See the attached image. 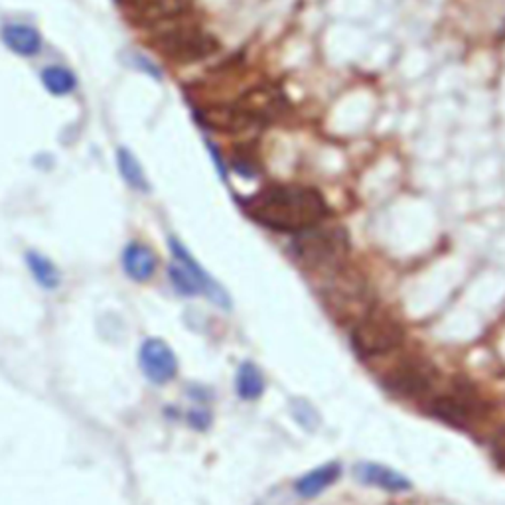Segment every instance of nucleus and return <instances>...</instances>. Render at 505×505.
<instances>
[{
	"label": "nucleus",
	"instance_id": "nucleus-1",
	"mask_svg": "<svg viewBox=\"0 0 505 505\" xmlns=\"http://www.w3.org/2000/svg\"><path fill=\"white\" fill-rule=\"evenodd\" d=\"M249 218L278 233H304L328 218L330 207L316 188L301 184H275L241 200Z\"/></svg>",
	"mask_w": 505,
	"mask_h": 505
},
{
	"label": "nucleus",
	"instance_id": "nucleus-2",
	"mask_svg": "<svg viewBox=\"0 0 505 505\" xmlns=\"http://www.w3.org/2000/svg\"><path fill=\"white\" fill-rule=\"evenodd\" d=\"M155 46L178 66H192L210 60L221 50L220 40L213 34L192 24H172L156 34Z\"/></svg>",
	"mask_w": 505,
	"mask_h": 505
},
{
	"label": "nucleus",
	"instance_id": "nucleus-3",
	"mask_svg": "<svg viewBox=\"0 0 505 505\" xmlns=\"http://www.w3.org/2000/svg\"><path fill=\"white\" fill-rule=\"evenodd\" d=\"M349 251V239L340 228H314L299 233L293 243V252L301 263L309 267L338 265Z\"/></svg>",
	"mask_w": 505,
	"mask_h": 505
},
{
	"label": "nucleus",
	"instance_id": "nucleus-4",
	"mask_svg": "<svg viewBox=\"0 0 505 505\" xmlns=\"http://www.w3.org/2000/svg\"><path fill=\"white\" fill-rule=\"evenodd\" d=\"M405 332L391 316L367 312L351 330V346L362 357L387 356L401 348Z\"/></svg>",
	"mask_w": 505,
	"mask_h": 505
},
{
	"label": "nucleus",
	"instance_id": "nucleus-5",
	"mask_svg": "<svg viewBox=\"0 0 505 505\" xmlns=\"http://www.w3.org/2000/svg\"><path fill=\"white\" fill-rule=\"evenodd\" d=\"M239 109L249 116V121L255 126H263L277 121L285 115L288 107V99L281 87L277 85H255L241 93L236 101Z\"/></svg>",
	"mask_w": 505,
	"mask_h": 505
},
{
	"label": "nucleus",
	"instance_id": "nucleus-6",
	"mask_svg": "<svg viewBox=\"0 0 505 505\" xmlns=\"http://www.w3.org/2000/svg\"><path fill=\"white\" fill-rule=\"evenodd\" d=\"M435 367L422 359H407L393 367L389 373L385 375L383 383L391 393L401 397H417L429 391L432 383H435Z\"/></svg>",
	"mask_w": 505,
	"mask_h": 505
},
{
	"label": "nucleus",
	"instance_id": "nucleus-7",
	"mask_svg": "<svg viewBox=\"0 0 505 505\" xmlns=\"http://www.w3.org/2000/svg\"><path fill=\"white\" fill-rule=\"evenodd\" d=\"M139 365L144 377L155 385H166L178 375V357L164 340L148 338L139 349Z\"/></svg>",
	"mask_w": 505,
	"mask_h": 505
},
{
	"label": "nucleus",
	"instance_id": "nucleus-8",
	"mask_svg": "<svg viewBox=\"0 0 505 505\" xmlns=\"http://www.w3.org/2000/svg\"><path fill=\"white\" fill-rule=\"evenodd\" d=\"M194 11V0H131L129 12L139 26L174 24Z\"/></svg>",
	"mask_w": 505,
	"mask_h": 505
},
{
	"label": "nucleus",
	"instance_id": "nucleus-9",
	"mask_svg": "<svg viewBox=\"0 0 505 505\" xmlns=\"http://www.w3.org/2000/svg\"><path fill=\"white\" fill-rule=\"evenodd\" d=\"M196 121L200 123L204 129L215 132H243L255 129V124L247 119V115L233 101L197 107Z\"/></svg>",
	"mask_w": 505,
	"mask_h": 505
},
{
	"label": "nucleus",
	"instance_id": "nucleus-10",
	"mask_svg": "<svg viewBox=\"0 0 505 505\" xmlns=\"http://www.w3.org/2000/svg\"><path fill=\"white\" fill-rule=\"evenodd\" d=\"M168 245H170V251H172L174 261H178V263H182L184 267H188L196 275L197 281H200V285L204 286V296H207V299H210L215 306H220L221 310H231L229 293L225 291V288L218 281H215V278L210 273H207V270L200 265V261H196V257L188 251L184 243L180 241L178 237L170 236Z\"/></svg>",
	"mask_w": 505,
	"mask_h": 505
},
{
	"label": "nucleus",
	"instance_id": "nucleus-11",
	"mask_svg": "<svg viewBox=\"0 0 505 505\" xmlns=\"http://www.w3.org/2000/svg\"><path fill=\"white\" fill-rule=\"evenodd\" d=\"M121 267L134 283H148L158 270V255L140 241L126 243L121 252Z\"/></svg>",
	"mask_w": 505,
	"mask_h": 505
},
{
	"label": "nucleus",
	"instance_id": "nucleus-12",
	"mask_svg": "<svg viewBox=\"0 0 505 505\" xmlns=\"http://www.w3.org/2000/svg\"><path fill=\"white\" fill-rule=\"evenodd\" d=\"M354 477L359 484L373 485V488L385 490L389 493H403L413 488L407 476L393 470L389 466L373 464V462H359L354 466Z\"/></svg>",
	"mask_w": 505,
	"mask_h": 505
},
{
	"label": "nucleus",
	"instance_id": "nucleus-13",
	"mask_svg": "<svg viewBox=\"0 0 505 505\" xmlns=\"http://www.w3.org/2000/svg\"><path fill=\"white\" fill-rule=\"evenodd\" d=\"M0 40L4 46L16 53L18 58H34L38 56L44 46V38L38 28H34L30 24H4L0 30Z\"/></svg>",
	"mask_w": 505,
	"mask_h": 505
},
{
	"label": "nucleus",
	"instance_id": "nucleus-14",
	"mask_svg": "<svg viewBox=\"0 0 505 505\" xmlns=\"http://www.w3.org/2000/svg\"><path fill=\"white\" fill-rule=\"evenodd\" d=\"M340 476H341V466L338 462H328L301 476L299 480L294 482V492L299 493L301 498L312 500L316 495L326 492L330 485L336 484L340 480Z\"/></svg>",
	"mask_w": 505,
	"mask_h": 505
},
{
	"label": "nucleus",
	"instance_id": "nucleus-15",
	"mask_svg": "<svg viewBox=\"0 0 505 505\" xmlns=\"http://www.w3.org/2000/svg\"><path fill=\"white\" fill-rule=\"evenodd\" d=\"M432 413L445 422H450L454 427H466L474 419L476 405L466 401L464 397L445 395L432 403Z\"/></svg>",
	"mask_w": 505,
	"mask_h": 505
},
{
	"label": "nucleus",
	"instance_id": "nucleus-16",
	"mask_svg": "<svg viewBox=\"0 0 505 505\" xmlns=\"http://www.w3.org/2000/svg\"><path fill=\"white\" fill-rule=\"evenodd\" d=\"M116 170L123 178V182L129 186L134 192L140 194H148L150 192V182L147 178V172L140 164V160L132 155V152L126 147H119L116 148Z\"/></svg>",
	"mask_w": 505,
	"mask_h": 505
},
{
	"label": "nucleus",
	"instance_id": "nucleus-17",
	"mask_svg": "<svg viewBox=\"0 0 505 505\" xmlns=\"http://www.w3.org/2000/svg\"><path fill=\"white\" fill-rule=\"evenodd\" d=\"M26 267H28L30 275L36 283L46 291H56L61 285V270L53 263L50 257L44 255L40 251H28L26 252Z\"/></svg>",
	"mask_w": 505,
	"mask_h": 505
},
{
	"label": "nucleus",
	"instance_id": "nucleus-18",
	"mask_svg": "<svg viewBox=\"0 0 505 505\" xmlns=\"http://www.w3.org/2000/svg\"><path fill=\"white\" fill-rule=\"evenodd\" d=\"M40 81L53 97L71 95L77 89V76L66 66H46L40 71Z\"/></svg>",
	"mask_w": 505,
	"mask_h": 505
},
{
	"label": "nucleus",
	"instance_id": "nucleus-19",
	"mask_svg": "<svg viewBox=\"0 0 505 505\" xmlns=\"http://www.w3.org/2000/svg\"><path fill=\"white\" fill-rule=\"evenodd\" d=\"M236 389L239 399L257 401L265 393V375L252 362H243L236 375Z\"/></svg>",
	"mask_w": 505,
	"mask_h": 505
},
{
	"label": "nucleus",
	"instance_id": "nucleus-20",
	"mask_svg": "<svg viewBox=\"0 0 505 505\" xmlns=\"http://www.w3.org/2000/svg\"><path fill=\"white\" fill-rule=\"evenodd\" d=\"M168 278L178 294L189 296V299L204 294V286L197 281L196 275L182 263H178V261H172V263L168 265Z\"/></svg>",
	"mask_w": 505,
	"mask_h": 505
},
{
	"label": "nucleus",
	"instance_id": "nucleus-21",
	"mask_svg": "<svg viewBox=\"0 0 505 505\" xmlns=\"http://www.w3.org/2000/svg\"><path fill=\"white\" fill-rule=\"evenodd\" d=\"M229 168L237 176L247 178V180H252V178L259 176V164H257V160L252 158L251 155H233Z\"/></svg>",
	"mask_w": 505,
	"mask_h": 505
},
{
	"label": "nucleus",
	"instance_id": "nucleus-22",
	"mask_svg": "<svg viewBox=\"0 0 505 505\" xmlns=\"http://www.w3.org/2000/svg\"><path fill=\"white\" fill-rule=\"evenodd\" d=\"M205 147H207V152H210V156H212V162H213V166L215 170H218V174L221 180H228V174H229V166L225 164V160H223V155H221V150L218 144H215L212 139H205Z\"/></svg>",
	"mask_w": 505,
	"mask_h": 505
},
{
	"label": "nucleus",
	"instance_id": "nucleus-23",
	"mask_svg": "<svg viewBox=\"0 0 505 505\" xmlns=\"http://www.w3.org/2000/svg\"><path fill=\"white\" fill-rule=\"evenodd\" d=\"M132 66L137 68L139 71H144V74L150 76V77H155V79H162V71L160 68L156 66L155 61H152L150 58L147 56H142V53H132Z\"/></svg>",
	"mask_w": 505,
	"mask_h": 505
},
{
	"label": "nucleus",
	"instance_id": "nucleus-24",
	"mask_svg": "<svg viewBox=\"0 0 505 505\" xmlns=\"http://www.w3.org/2000/svg\"><path fill=\"white\" fill-rule=\"evenodd\" d=\"M188 422H189V427H192V429L205 430L207 427H210V422H212V414L207 413L205 409H194V411L188 413Z\"/></svg>",
	"mask_w": 505,
	"mask_h": 505
},
{
	"label": "nucleus",
	"instance_id": "nucleus-25",
	"mask_svg": "<svg viewBox=\"0 0 505 505\" xmlns=\"http://www.w3.org/2000/svg\"><path fill=\"white\" fill-rule=\"evenodd\" d=\"M492 454L501 466H505V427L495 432V437L492 438Z\"/></svg>",
	"mask_w": 505,
	"mask_h": 505
},
{
	"label": "nucleus",
	"instance_id": "nucleus-26",
	"mask_svg": "<svg viewBox=\"0 0 505 505\" xmlns=\"http://www.w3.org/2000/svg\"><path fill=\"white\" fill-rule=\"evenodd\" d=\"M503 34H505V22H503Z\"/></svg>",
	"mask_w": 505,
	"mask_h": 505
}]
</instances>
